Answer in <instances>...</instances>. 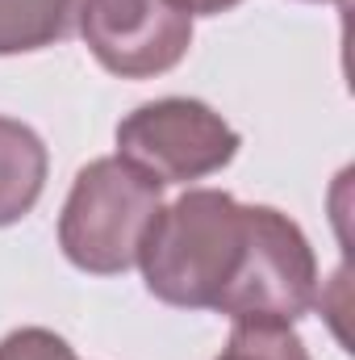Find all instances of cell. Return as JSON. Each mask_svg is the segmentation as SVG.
Instances as JSON below:
<instances>
[{"mask_svg": "<svg viewBox=\"0 0 355 360\" xmlns=\"http://www.w3.org/2000/svg\"><path fill=\"white\" fill-rule=\"evenodd\" d=\"M318 306V256L305 231L272 210L247 205V243L217 314L234 323H297Z\"/></svg>", "mask_w": 355, "mask_h": 360, "instance_id": "3957f363", "label": "cell"}, {"mask_svg": "<svg viewBox=\"0 0 355 360\" xmlns=\"http://www.w3.org/2000/svg\"><path fill=\"white\" fill-rule=\"evenodd\" d=\"M239 130L205 101L163 96L117 126V155L155 184H188L222 172L239 155Z\"/></svg>", "mask_w": 355, "mask_h": 360, "instance_id": "277c9868", "label": "cell"}, {"mask_svg": "<svg viewBox=\"0 0 355 360\" xmlns=\"http://www.w3.org/2000/svg\"><path fill=\"white\" fill-rule=\"evenodd\" d=\"M217 360H309L293 323H234Z\"/></svg>", "mask_w": 355, "mask_h": 360, "instance_id": "ba28073f", "label": "cell"}, {"mask_svg": "<svg viewBox=\"0 0 355 360\" xmlns=\"http://www.w3.org/2000/svg\"><path fill=\"white\" fill-rule=\"evenodd\" d=\"M76 30L92 59L121 80H155L192 46V13L180 0H84Z\"/></svg>", "mask_w": 355, "mask_h": 360, "instance_id": "5b68a950", "label": "cell"}, {"mask_svg": "<svg viewBox=\"0 0 355 360\" xmlns=\"http://www.w3.org/2000/svg\"><path fill=\"white\" fill-rule=\"evenodd\" d=\"M247 243V205L222 188H188L163 205L142 239L147 293L176 310H217Z\"/></svg>", "mask_w": 355, "mask_h": 360, "instance_id": "6da1fadb", "label": "cell"}, {"mask_svg": "<svg viewBox=\"0 0 355 360\" xmlns=\"http://www.w3.org/2000/svg\"><path fill=\"white\" fill-rule=\"evenodd\" d=\"M163 210V184L142 176L121 155L92 160L80 168L63 214H59V248L80 272L117 276L138 264L142 239Z\"/></svg>", "mask_w": 355, "mask_h": 360, "instance_id": "7a4b0ae2", "label": "cell"}, {"mask_svg": "<svg viewBox=\"0 0 355 360\" xmlns=\"http://www.w3.org/2000/svg\"><path fill=\"white\" fill-rule=\"evenodd\" d=\"M84 0H0V55L46 51L80 25Z\"/></svg>", "mask_w": 355, "mask_h": 360, "instance_id": "52a82bcc", "label": "cell"}, {"mask_svg": "<svg viewBox=\"0 0 355 360\" xmlns=\"http://www.w3.org/2000/svg\"><path fill=\"white\" fill-rule=\"evenodd\" d=\"M46 168L51 155L38 130L17 117H0V226L21 222L38 205L46 188Z\"/></svg>", "mask_w": 355, "mask_h": 360, "instance_id": "8992f818", "label": "cell"}, {"mask_svg": "<svg viewBox=\"0 0 355 360\" xmlns=\"http://www.w3.org/2000/svg\"><path fill=\"white\" fill-rule=\"evenodd\" d=\"M192 17L201 13V17H217V13H230L234 4H243V0H180Z\"/></svg>", "mask_w": 355, "mask_h": 360, "instance_id": "30bf717a", "label": "cell"}, {"mask_svg": "<svg viewBox=\"0 0 355 360\" xmlns=\"http://www.w3.org/2000/svg\"><path fill=\"white\" fill-rule=\"evenodd\" d=\"M0 360H80L76 348L51 327H21L0 340Z\"/></svg>", "mask_w": 355, "mask_h": 360, "instance_id": "9c48e42d", "label": "cell"}]
</instances>
